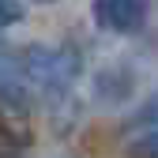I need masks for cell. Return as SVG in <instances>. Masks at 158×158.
<instances>
[{"mask_svg":"<svg viewBox=\"0 0 158 158\" xmlns=\"http://www.w3.org/2000/svg\"><path fill=\"white\" fill-rule=\"evenodd\" d=\"M128 158H158V128L135 135V139L128 143Z\"/></svg>","mask_w":158,"mask_h":158,"instance_id":"3","label":"cell"},{"mask_svg":"<svg viewBox=\"0 0 158 158\" xmlns=\"http://www.w3.org/2000/svg\"><path fill=\"white\" fill-rule=\"evenodd\" d=\"M23 72L34 87H42L45 94H56L72 83V75L79 72V56L72 49H53V45H30L23 56Z\"/></svg>","mask_w":158,"mask_h":158,"instance_id":"1","label":"cell"},{"mask_svg":"<svg viewBox=\"0 0 158 158\" xmlns=\"http://www.w3.org/2000/svg\"><path fill=\"white\" fill-rule=\"evenodd\" d=\"M19 19H23V4L19 0H0V30L19 23Z\"/></svg>","mask_w":158,"mask_h":158,"instance_id":"5","label":"cell"},{"mask_svg":"<svg viewBox=\"0 0 158 158\" xmlns=\"http://www.w3.org/2000/svg\"><path fill=\"white\" fill-rule=\"evenodd\" d=\"M143 19H147V0H98L94 4V23L117 34L139 30Z\"/></svg>","mask_w":158,"mask_h":158,"instance_id":"2","label":"cell"},{"mask_svg":"<svg viewBox=\"0 0 158 158\" xmlns=\"http://www.w3.org/2000/svg\"><path fill=\"white\" fill-rule=\"evenodd\" d=\"M135 124H139V128H143V124L158 128V94H154V98H147V106H143L139 113L132 117V128H135Z\"/></svg>","mask_w":158,"mask_h":158,"instance_id":"4","label":"cell"}]
</instances>
